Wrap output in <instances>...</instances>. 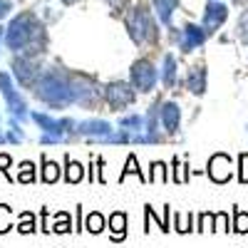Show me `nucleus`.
<instances>
[{
  "instance_id": "obj_1",
  "label": "nucleus",
  "mask_w": 248,
  "mask_h": 248,
  "mask_svg": "<svg viewBox=\"0 0 248 248\" xmlns=\"http://www.w3.org/2000/svg\"><path fill=\"white\" fill-rule=\"evenodd\" d=\"M32 90H35V97L50 107H67V105H77V102L85 105L97 94L92 79L82 75H70L60 67L45 70L37 77Z\"/></svg>"
},
{
  "instance_id": "obj_2",
  "label": "nucleus",
  "mask_w": 248,
  "mask_h": 248,
  "mask_svg": "<svg viewBox=\"0 0 248 248\" xmlns=\"http://www.w3.org/2000/svg\"><path fill=\"white\" fill-rule=\"evenodd\" d=\"M5 45L8 50H13L15 55L17 52H45L47 47V32H45V25L40 23V17L32 13V10H25V13H17L10 25L5 28Z\"/></svg>"
},
{
  "instance_id": "obj_3",
  "label": "nucleus",
  "mask_w": 248,
  "mask_h": 248,
  "mask_svg": "<svg viewBox=\"0 0 248 248\" xmlns=\"http://www.w3.org/2000/svg\"><path fill=\"white\" fill-rule=\"evenodd\" d=\"M154 13L147 5H134L129 10V15L124 17V25H127V35L132 37V43L137 45H152L159 37V25H156Z\"/></svg>"
},
{
  "instance_id": "obj_4",
  "label": "nucleus",
  "mask_w": 248,
  "mask_h": 248,
  "mask_svg": "<svg viewBox=\"0 0 248 248\" xmlns=\"http://www.w3.org/2000/svg\"><path fill=\"white\" fill-rule=\"evenodd\" d=\"M30 119L37 124L40 129H43V134H47V137H55V139H65L67 134H77V124L72 122V119H52V117H47V114H43V112H32L30 114Z\"/></svg>"
},
{
  "instance_id": "obj_5",
  "label": "nucleus",
  "mask_w": 248,
  "mask_h": 248,
  "mask_svg": "<svg viewBox=\"0 0 248 248\" xmlns=\"http://www.w3.org/2000/svg\"><path fill=\"white\" fill-rule=\"evenodd\" d=\"M0 92H3V97H5V105L10 107V114H13L17 122H25V119L30 117L25 99H23V94L15 90V85H13V79H10L8 72H0Z\"/></svg>"
},
{
  "instance_id": "obj_6",
  "label": "nucleus",
  "mask_w": 248,
  "mask_h": 248,
  "mask_svg": "<svg viewBox=\"0 0 248 248\" xmlns=\"http://www.w3.org/2000/svg\"><path fill=\"white\" fill-rule=\"evenodd\" d=\"M156 79H159V70L144 57L137 60L132 65V70H129V82L134 85L137 92H152L154 85H156Z\"/></svg>"
},
{
  "instance_id": "obj_7",
  "label": "nucleus",
  "mask_w": 248,
  "mask_h": 248,
  "mask_svg": "<svg viewBox=\"0 0 248 248\" xmlns=\"http://www.w3.org/2000/svg\"><path fill=\"white\" fill-rule=\"evenodd\" d=\"M13 75L15 79L20 82V87H35V82L40 77V65H37V60L30 57V55H23V52H17L13 57Z\"/></svg>"
},
{
  "instance_id": "obj_8",
  "label": "nucleus",
  "mask_w": 248,
  "mask_h": 248,
  "mask_svg": "<svg viewBox=\"0 0 248 248\" xmlns=\"http://www.w3.org/2000/svg\"><path fill=\"white\" fill-rule=\"evenodd\" d=\"M206 37H209V32L203 30V25H196V23H186L181 30L174 32V40H176V45L181 52H194L196 47H201L206 43Z\"/></svg>"
},
{
  "instance_id": "obj_9",
  "label": "nucleus",
  "mask_w": 248,
  "mask_h": 248,
  "mask_svg": "<svg viewBox=\"0 0 248 248\" xmlns=\"http://www.w3.org/2000/svg\"><path fill=\"white\" fill-rule=\"evenodd\" d=\"M102 94L112 109H127L129 105H134V85H129V82H109Z\"/></svg>"
},
{
  "instance_id": "obj_10",
  "label": "nucleus",
  "mask_w": 248,
  "mask_h": 248,
  "mask_svg": "<svg viewBox=\"0 0 248 248\" xmlns=\"http://www.w3.org/2000/svg\"><path fill=\"white\" fill-rule=\"evenodd\" d=\"M226 20H229V5H226L223 0H209L203 8V17H201V25L209 32V37L223 28Z\"/></svg>"
},
{
  "instance_id": "obj_11",
  "label": "nucleus",
  "mask_w": 248,
  "mask_h": 248,
  "mask_svg": "<svg viewBox=\"0 0 248 248\" xmlns=\"http://www.w3.org/2000/svg\"><path fill=\"white\" fill-rule=\"evenodd\" d=\"M206 174H209V179L216 181V184L231 181V176H233V161H231V156L223 154V152L214 154L209 159V169H206Z\"/></svg>"
},
{
  "instance_id": "obj_12",
  "label": "nucleus",
  "mask_w": 248,
  "mask_h": 248,
  "mask_svg": "<svg viewBox=\"0 0 248 248\" xmlns=\"http://www.w3.org/2000/svg\"><path fill=\"white\" fill-rule=\"evenodd\" d=\"M77 134L105 141L107 137H112V124L105 122V119H87V122H79L77 124Z\"/></svg>"
},
{
  "instance_id": "obj_13",
  "label": "nucleus",
  "mask_w": 248,
  "mask_h": 248,
  "mask_svg": "<svg viewBox=\"0 0 248 248\" xmlns=\"http://www.w3.org/2000/svg\"><path fill=\"white\" fill-rule=\"evenodd\" d=\"M159 117H161V127L167 129L169 134L179 132V124H181V109L176 102H161L159 107Z\"/></svg>"
},
{
  "instance_id": "obj_14",
  "label": "nucleus",
  "mask_w": 248,
  "mask_h": 248,
  "mask_svg": "<svg viewBox=\"0 0 248 248\" xmlns=\"http://www.w3.org/2000/svg\"><path fill=\"white\" fill-rule=\"evenodd\" d=\"M152 8H154V15L159 17V23L171 30L174 13L179 10V0H152Z\"/></svg>"
},
{
  "instance_id": "obj_15",
  "label": "nucleus",
  "mask_w": 248,
  "mask_h": 248,
  "mask_svg": "<svg viewBox=\"0 0 248 248\" xmlns=\"http://www.w3.org/2000/svg\"><path fill=\"white\" fill-rule=\"evenodd\" d=\"M206 82H209L206 67H203V65H196V67L189 72V77H186V87H189V92H191V94L201 97V94L206 92Z\"/></svg>"
},
{
  "instance_id": "obj_16",
  "label": "nucleus",
  "mask_w": 248,
  "mask_h": 248,
  "mask_svg": "<svg viewBox=\"0 0 248 248\" xmlns=\"http://www.w3.org/2000/svg\"><path fill=\"white\" fill-rule=\"evenodd\" d=\"M176 70H179L176 57L171 52H167V55H164V62H161V82H164V87H167V90H171L176 85Z\"/></svg>"
},
{
  "instance_id": "obj_17",
  "label": "nucleus",
  "mask_w": 248,
  "mask_h": 248,
  "mask_svg": "<svg viewBox=\"0 0 248 248\" xmlns=\"http://www.w3.org/2000/svg\"><path fill=\"white\" fill-rule=\"evenodd\" d=\"M109 231H112V241H124V236H127V214L114 211L109 216Z\"/></svg>"
},
{
  "instance_id": "obj_18",
  "label": "nucleus",
  "mask_w": 248,
  "mask_h": 248,
  "mask_svg": "<svg viewBox=\"0 0 248 248\" xmlns=\"http://www.w3.org/2000/svg\"><path fill=\"white\" fill-rule=\"evenodd\" d=\"M82 179H85V167H82L79 161L75 159H65V181L67 184H79Z\"/></svg>"
},
{
  "instance_id": "obj_19",
  "label": "nucleus",
  "mask_w": 248,
  "mask_h": 248,
  "mask_svg": "<svg viewBox=\"0 0 248 248\" xmlns=\"http://www.w3.org/2000/svg\"><path fill=\"white\" fill-rule=\"evenodd\" d=\"M144 216H147V221H156V223H159V229H161L164 233H169V203L164 206V216H161V218L156 216V211L152 209L149 203L144 206Z\"/></svg>"
},
{
  "instance_id": "obj_20",
  "label": "nucleus",
  "mask_w": 248,
  "mask_h": 248,
  "mask_svg": "<svg viewBox=\"0 0 248 248\" xmlns=\"http://www.w3.org/2000/svg\"><path fill=\"white\" fill-rule=\"evenodd\" d=\"M40 179H43L45 184H55L60 179V167L55 161H50L47 156H43V171H40Z\"/></svg>"
},
{
  "instance_id": "obj_21",
  "label": "nucleus",
  "mask_w": 248,
  "mask_h": 248,
  "mask_svg": "<svg viewBox=\"0 0 248 248\" xmlns=\"http://www.w3.org/2000/svg\"><path fill=\"white\" fill-rule=\"evenodd\" d=\"M129 174H137L141 184H147V181H149V176H144V174H141V169H139V164H137V156H134V154H129V159H127V164H124V171H122L119 181H124Z\"/></svg>"
},
{
  "instance_id": "obj_22",
  "label": "nucleus",
  "mask_w": 248,
  "mask_h": 248,
  "mask_svg": "<svg viewBox=\"0 0 248 248\" xmlns=\"http://www.w3.org/2000/svg\"><path fill=\"white\" fill-rule=\"evenodd\" d=\"M105 216H102L99 211H92L87 218H85V231H90V233H102L105 231Z\"/></svg>"
},
{
  "instance_id": "obj_23",
  "label": "nucleus",
  "mask_w": 248,
  "mask_h": 248,
  "mask_svg": "<svg viewBox=\"0 0 248 248\" xmlns=\"http://www.w3.org/2000/svg\"><path fill=\"white\" fill-rule=\"evenodd\" d=\"M236 35H238L241 43L248 47V8H243L238 20H236Z\"/></svg>"
},
{
  "instance_id": "obj_24",
  "label": "nucleus",
  "mask_w": 248,
  "mask_h": 248,
  "mask_svg": "<svg viewBox=\"0 0 248 248\" xmlns=\"http://www.w3.org/2000/svg\"><path fill=\"white\" fill-rule=\"evenodd\" d=\"M149 181H156V184H167L169 181V169L164 161H154L152 164V174H149Z\"/></svg>"
},
{
  "instance_id": "obj_25",
  "label": "nucleus",
  "mask_w": 248,
  "mask_h": 248,
  "mask_svg": "<svg viewBox=\"0 0 248 248\" xmlns=\"http://www.w3.org/2000/svg\"><path fill=\"white\" fill-rule=\"evenodd\" d=\"M15 229H17L20 233H35V231H37V226H35V214L23 211V214H20V223L15 226Z\"/></svg>"
},
{
  "instance_id": "obj_26",
  "label": "nucleus",
  "mask_w": 248,
  "mask_h": 248,
  "mask_svg": "<svg viewBox=\"0 0 248 248\" xmlns=\"http://www.w3.org/2000/svg\"><path fill=\"white\" fill-rule=\"evenodd\" d=\"M119 127H122V129H127V132H139V129H144V119H141L139 114L122 117V119H119Z\"/></svg>"
},
{
  "instance_id": "obj_27",
  "label": "nucleus",
  "mask_w": 248,
  "mask_h": 248,
  "mask_svg": "<svg viewBox=\"0 0 248 248\" xmlns=\"http://www.w3.org/2000/svg\"><path fill=\"white\" fill-rule=\"evenodd\" d=\"M17 181H20V184H32V181H35V164H32V161H23V164H20Z\"/></svg>"
},
{
  "instance_id": "obj_28",
  "label": "nucleus",
  "mask_w": 248,
  "mask_h": 248,
  "mask_svg": "<svg viewBox=\"0 0 248 248\" xmlns=\"http://www.w3.org/2000/svg\"><path fill=\"white\" fill-rule=\"evenodd\" d=\"M191 214H174V229L179 231V233H189V231H196V229H191Z\"/></svg>"
},
{
  "instance_id": "obj_29",
  "label": "nucleus",
  "mask_w": 248,
  "mask_h": 248,
  "mask_svg": "<svg viewBox=\"0 0 248 248\" xmlns=\"http://www.w3.org/2000/svg\"><path fill=\"white\" fill-rule=\"evenodd\" d=\"M13 229V209L0 203V233H8Z\"/></svg>"
},
{
  "instance_id": "obj_30",
  "label": "nucleus",
  "mask_w": 248,
  "mask_h": 248,
  "mask_svg": "<svg viewBox=\"0 0 248 248\" xmlns=\"http://www.w3.org/2000/svg\"><path fill=\"white\" fill-rule=\"evenodd\" d=\"M236 233H248V214L241 209H233V229Z\"/></svg>"
},
{
  "instance_id": "obj_31",
  "label": "nucleus",
  "mask_w": 248,
  "mask_h": 248,
  "mask_svg": "<svg viewBox=\"0 0 248 248\" xmlns=\"http://www.w3.org/2000/svg\"><path fill=\"white\" fill-rule=\"evenodd\" d=\"M70 229H72L70 214H67V211H60V214H57V221H55V226H52V231H55V233H70Z\"/></svg>"
},
{
  "instance_id": "obj_32",
  "label": "nucleus",
  "mask_w": 248,
  "mask_h": 248,
  "mask_svg": "<svg viewBox=\"0 0 248 248\" xmlns=\"http://www.w3.org/2000/svg\"><path fill=\"white\" fill-rule=\"evenodd\" d=\"M186 169H189L186 164H181L179 159H174V181H176V184L189 181V171H186Z\"/></svg>"
},
{
  "instance_id": "obj_33",
  "label": "nucleus",
  "mask_w": 248,
  "mask_h": 248,
  "mask_svg": "<svg viewBox=\"0 0 248 248\" xmlns=\"http://www.w3.org/2000/svg\"><path fill=\"white\" fill-rule=\"evenodd\" d=\"M214 216L216 214H201L199 223H196V231H214Z\"/></svg>"
},
{
  "instance_id": "obj_34",
  "label": "nucleus",
  "mask_w": 248,
  "mask_h": 248,
  "mask_svg": "<svg viewBox=\"0 0 248 248\" xmlns=\"http://www.w3.org/2000/svg\"><path fill=\"white\" fill-rule=\"evenodd\" d=\"M238 181L241 184H248V154H241L238 156Z\"/></svg>"
},
{
  "instance_id": "obj_35",
  "label": "nucleus",
  "mask_w": 248,
  "mask_h": 248,
  "mask_svg": "<svg viewBox=\"0 0 248 248\" xmlns=\"http://www.w3.org/2000/svg\"><path fill=\"white\" fill-rule=\"evenodd\" d=\"M214 231H229V214L226 211H218L214 216Z\"/></svg>"
},
{
  "instance_id": "obj_36",
  "label": "nucleus",
  "mask_w": 248,
  "mask_h": 248,
  "mask_svg": "<svg viewBox=\"0 0 248 248\" xmlns=\"http://www.w3.org/2000/svg\"><path fill=\"white\" fill-rule=\"evenodd\" d=\"M10 164H13V161H10L8 154H0V171H3L8 179H10V171H8V169H10Z\"/></svg>"
},
{
  "instance_id": "obj_37",
  "label": "nucleus",
  "mask_w": 248,
  "mask_h": 248,
  "mask_svg": "<svg viewBox=\"0 0 248 248\" xmlns=\"http://www.w3.org/2000/svg\"><path fill=\"white\" fill-rule=\"evenodd\" d=\"M13 10V0H0V20Z\"/></svg>"
},
{
  "instance_id": "obj_38",
  "label": "nucleus",
  "mask_w": 248,
  "mask_h": 248,
  "mask_svg": "<svg viewBox=\"0 0 248 248\" xmlns=\"http://www.w3.org/2000/svg\"><path fill=\"white\" fill-rule=\"evenodd\" d=\"M109 5L119 13V10H124V8H127V0H109Z\"/></svg>"
},
{
  "instance_id": "obj_39",
  "label": "nucleus",
  "mask_w": 248,
  "mask_h": 248,
  "mask_svg": "<svg viewBox=\"0 0 248 248\" xmlns=\"http://www.w3.org/2000/svg\"><path fill=\"white\" fill-rule=\"evenodd\" d=\"M60 3H65V5H75V3H79V0H60Z\"/></svg>"
},
{
  "instance_id": "obj_40",
  "label": "nucleus",
  "mask_w": 248,
  "mask_h": 248,
  "mask_svg": "<svg viewBox=\"0 0 248 248\" xmlns=\"http://www.w3.org/2000/svg\"><path fill=\"white\" fill-rule=\"evenodd\" d=\"M0 40H5V28H0Z\"/></svg>"
},
{
  "instance_id": "obj_41",
  "label": "nucleus",
  "mask_w": 248,
  "mask_h": 248,
  "mask_svg": "<svg viewBox=\"0 0 248 248\" xmlns=\"http://www.w3.org/2000/svg\"><path fill=\"white\" fill-rule=\"evenodd\" d=\"M3 141H8V139H5V137H3V134H0V144H3Z\"/></svg>"
},
{
  "instance_id": "obj_42",
  "label": "nucleus",
  "mask_w": 248,
  "mask_h": 248,
  "mask_svg": "<svg viewBox=\"0 0 248 248\" xmlns=\"http://www.w3.org/2000/svg\"><path fill=\"white\" fill-rule=\"evenodd\" d=\"M236 3H248V0H236Z\"/></svg>"
},
{
  "instance_id": "obj_43",
  "label": "nucleus",
  "mask_w": 248,
  "mask_h": 248,
  "mask_svg": "<svg viewBox=\"0 0 248 248\" xmlns=\"http://www.w3.org/2000/svg\"><path fill=\"white\" fill-rule=\"evenodd\" d=\"M246 129H248V127H246Z\"/></svg>"
}]
</instances>
